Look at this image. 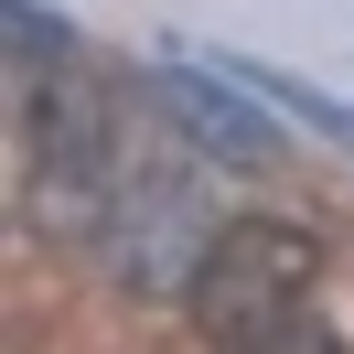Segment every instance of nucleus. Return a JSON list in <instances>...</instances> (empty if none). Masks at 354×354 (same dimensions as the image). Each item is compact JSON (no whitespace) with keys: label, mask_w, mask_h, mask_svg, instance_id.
Returning <instances> with one entry per match:
<instances>
[{"label":"nucleus","mask_w":354,"mask_h":354,"mask_svg":"<svg viewBox=\"0 0 354 354\" xmlns=\"http://www.w3.org/2000/svg\"><path fill=\"white\" fill-rule=\"evenodd\" d=\"M161 108L183 118V140L215 161H236V172H258L268 151H279V129H268V97L247 86V75H204V65H161Z\"/></svg>","instance_id":"2"},{"label":"nucleus","mask_w":354,"mask_h":354,"mask_svg":"<svg viewBox=\"0 0 354 354\" xmlns=\"http://www.w3.org/2000/svg\"><path fill=\"white\" fill-rule=\"evenodd\" d=\"M236 75H247V86L268 97V108H290V118H311V129H322V140H344V151H354V108H344V97H322V86H301V75H258V65H236Z\"/></svg>","instance_id":"3"},{"label":"nucleus","mask_w":354,"mask_h":354,"mask_svg":"<svg viewBox=\"0 0 354 354\" xmlns=\"http://www.w3.org/2000/svg\"><path fill=\"white\" fill-rule=\"evenodd\" d=\"M311 290H322V236H301V225H279V215L215 225V247H204V268H194V311L225 344H333L322 322H301Z\"/></svg>","instance_id":"1"},{"label":"nucleus","mask_w":354,"mask_h":354,"mask_svg":"<svg viewBox=\"0 0 354 354\" xmlns=\"http://www.w3.org/2000/svg\"><path fill=\"white\" fill-rule=\"evenodd\" d=\"M0 22H11V44H22L32 65H44V54H65V22H54L44 0H0Z\"/></svg>","instance_id":"4"}]
</instances>
